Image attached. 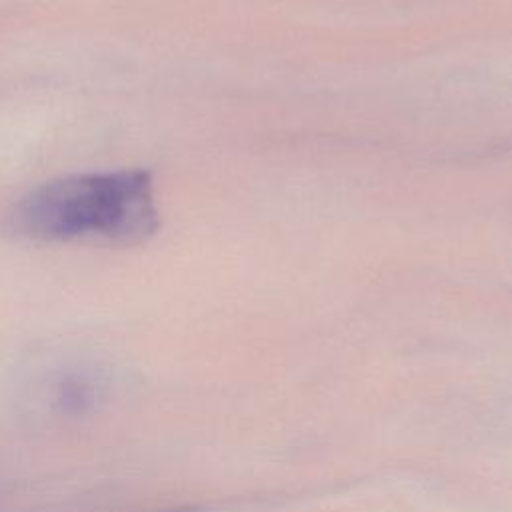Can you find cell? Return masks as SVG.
Here are the masks:
<instances>
[{
	"label": "cell",
	"instance_id": "cell-1",
	"mask_svg": "<svg viewBox=\"0 0 512 512\" xmlns=\"http://www.w3.org/2000/svg\"><path fill=\"white\" fill-rule=\"evenodd\" d=\"M4 228L34 242L138 244L158 228L152 178L144 170H106L44 182L10 206Z\"/></svg>",
	"mask_w": 512,
	"mask_h": 512
},
{
	"label": "cell",
	"instance_id": "cell-2",
	"mask_svg": "<svg viewBox=\"0 0 512 512\" xmlns=\"http://www.w3.org/2000/svg\"><path fill=\"white\" fill-rule=\"evenodd\" d=\"M98 398V388L88 374L68 372L54 388V404L58 412L68 416H80L94 408Z\"/></svg>",
	"mask_w": 512,
	"mask_h": 512
},
{
	"label": "cell",
	"instance_id": "cell-3",
	"mask_svg": "<svg viewBox=\"0 0 512 512\" xmlns=\"http://www.w3.org/2000/svg\"><path fill=\"white\" fill-rule=\"evenodd\" d=\"M164 512H198L196 508H174V510H164Z\"/></svg>",
	"mask_w": 512,
	"mask_h": 512
}]
</instances>
